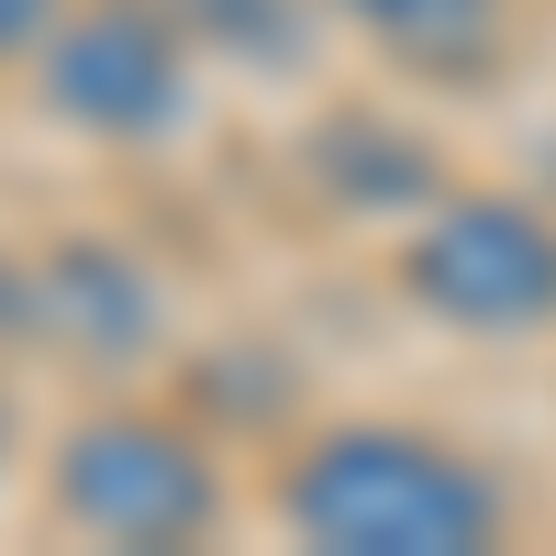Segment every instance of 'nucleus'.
Wrapping results in <instances>:
<instances>
[{
    "instance_id": "nucleus-1",
    "label": "nucleus",
    "mask_w": 556,
    "mask_h": 556,
    "mask_svg": "<svg viewBox=\"0 0 556 556\" xmlns=\"http://www.w3.org/2000/svg\"><path fill=\"white\" fill-rule=\"evenodd\" d=\"M290 534L323 556H479L501 534V490L424 434H323L290 468Z\"/></svg>"
},
{
    "instance_id": "nucleus-2",
    "label": "nucleus",
    "mask_w": 556,
    "mask_h": 556,
    "mask_svg": "<svg viewBox=\"0 0 556 556\" xmlns=\"http://www.w3.org/2000/svg\"><path fill=\"white\" fill-rule=\"evenodd\" d=\"M56 513L112 534V545H190L223 513V479H212V456L190 434L112 412V424H78L56 445Z\"/></svg>"
},
{
    "instance_id": "nucleus-3",
    "label": "nucleus",
    "mask_w": 556,
    "mask_h": 556,
    "mask_svg": "<svg viewBox=\"0 0 556 556\" xmlns=\"http://www.w3.org/2000/svg\"><path fill=\"white\" fill-rule=\"evenodd\" d=\"M412 301L468 323V334L556 323V223H534L513 201H445L412 235Z\"/></svg>"
},
{
    "instance_id": "nucleus-4",
    "label": "nucleus",
    "mask_w": 556,
    "mask_h": 556,
    "mask_svg": "<svg viewBox=\"0 0 556 556\" xmlns=\"http://www.w3.org/2000/svg\"><path fill=\"white\" fill-rule=\"evenodd\" d=\"M45 101L89 134H167L178 123V45H167V12H78L56 45H45Z\"/></svg>"
},
{
    "instance_id": "nucleus-5",
    "label": "nucleus",
    "mask_w": 556,
    "mask_h": 556,
    "mask_svg": "<svg viewBox=\"0 0 556 556\" xmlns=\"http://www.w3.org/2000/svg\"><path fill=\"white\" fill-rule=\"evenodd\" d=\"M34 334L89 345V367L146 356V345H156V290H146L112 245H67V256L34 267Z\"/></svg>"
},
{
    "instance_id": "nucleus-6",
    "label": "nucleus",
    "mask_w": 556,
    "mask_h": 556,
    "mask_svg": "<svg viewBox=\"0 0 556 556\" xmlns=\"http://www.w3.org/2000/svg\"><path fill=\"white\" fill-rule=\"evenodd\" d=\"M345 12L424 78H479L501 56V0H345Z\"/></svg>"
},
{
    "instance_id": "nucleus-7",
    "label": "nucleus",
    "mask_w": 556,
    "mask_h": 556,
    "mask_svg": "<svg viewBox=\"0 0 556 556\" xmlns=\"http://www.w3.org/2000/svg\"><path fill=\"white\" fill-rule=\"evenodd\" d=\"M312 156H323V178H334V201H367V212L445 201V167H434V146H412V134H390V123H334Z\"/></svg>"
},
{
    "instance_id": "nucleus-8",
    "label": "nucleus",
    "mask_w": 556,
    "mask_h": 556,
    "mask_svg": "<svg viewBox=\"0 0 556 556\" xmlns=\"http://www.w3.org/2000/svg\"><path fill=\"white\" fill-rule=\"evenodd\" d=\"M178 23L212 34V45H235V56H256V67H301L312 56L301 0H178Z\"/></svg>"
},
{
    "instance_id": "nucleus-9",
    "label": "nucleus",
    "mask_w": 556,
    "mask_h": 556,
    "mask_svg": "<svg viewBox=\"0 0 556 556\" xmlns=\"http://www.w3.org/2000/svg\"><path fill=\"white\" fill-rule=\"evenodd\" d=\"M56 12H67V0H0V56L45 45V34H56Z\"/></svg>"
}]
</instances>
